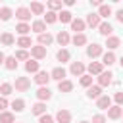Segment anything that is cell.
<instances>
[{
	"label": "cell",
	"mask_w": 123,
	"mask_h": 123,
	"mask_svg": "<svg viewBox=\"0 0 123 123\" xmlns=\"http://www.w3.org/2000/svg\"><path fill=\"white\" fill-rule=\"evenodd\" d=\"M12 15H13V13H12L10 8H0V19H2V21H8Z\"/></svg>",
	"instance_id": "cell-39"
},
{
	"label": "cell",
	"mask_w": 123,
	"mask_h": 123,
	"mask_svg": "<svg viewBox=\"0 0 123 123\" xmlns=\"http://www.w3.org/2000/svg\"><path fill=\"white\" fill-rule=\"evenodd\" d=\"M58 88H60V92H71L73 90V83L67 81V79H63V81L58 83Z\"/></svg>",
	"instance_id": "cell-20"
},
{
	"label": "cell",
	"mask_w": 123,
	"mask_h": 123,
	"mask_svg": "<svg viewBox=\"0 0 123 123\" xmlns=\"http://www.w3.org/2000/svg\"><path fill=\"white\" fill-rule=\"evenodd\" d=\"M90 4H92V6H98V8L102 6V2H100V0H90Z\"/></svg>",
	"instance_id": "cell-48"
},
{
	"label": "cell",
	"mask_w": 123,
	"mask_h": 123,
	"mask_svg": "<svg viewBox=\"0 0 123 123\" xmlns=\"http://www.w3.org/2000/svg\"><path fill=\"white\" fill-rule=\"evenodd\" d=\"M58 19H60L62 23H71V21H73V15H71V12H67V10H62V12L58 13Z\"/></svg>",
	"instance_id": "cell-22"
},
{
	"label": "cell",
	"mask_w": 123,
	"mask_h": 123,
	"mask_svg": "<svg viewBox=\"0 0 123 123\" xmlns=\"http://www.w3.org/2000/svg\"><path fill=\"white\" fill-rule=\"evenodd\" d=\"M12 90H13V86H12L10 83H2V85H0V94H2L4 98H6L8 94H12Z\"/></svg>",
	"instance_id": "cell-34"
},
{
	"label": "cell",
	"mask_w": 123,
	"mask_h": 123,
	"mask_svg": "<svg viewBox=\"0 0 123 123\" xmlns=\"http://www.w3.org/2000/svg\"><path fill=\"white\" fill-rule=\"evenodd\" d=\"M37 98H38L40 102H44V100H50V98H52V92H50V88H48V86H40V88L37 90Z\"/></svg>",
	"instance_id": "cell-9"
},
{
	"label": "cell",
	"mask_w": 123,
	"mask_h": 123,
	"mask_svg": "<svg viewBox=\"0 0 123 123\" xmlns=\"http://www.w3.org/2000/svg\"><path fill=\"white\" fill-rule=\"evenodd\" d=\"M13 58H15V60H29V52H27V50H17Z\"/></svg>",
	"instance_id": "cell-41"
},
{
	"label": "cell",
	"mask_w": 123,
	"mask_h": 123,
	"mask_svg": "<svg viewBox=\"0 0 123 123\" xmlns=\"http://www.w3.org/2000/svg\"><path fill=\"white\" fill-rule=\"evenodd\" d=\"M102 73V62H90L88 63V75H100Z\"/></svg>",
	"instance_id": "cell-12"
},
{
	"label": "cell",
	"mask_w": 123,
	"mask_h": 123,
	"mask_svg": "<svg viewBox=\"0 0 123 123\" xmlns=\"http://www.w3.org/2000/svg\"><path fill=\"white\" fill-rule=\"evenodd\" d=\"M119 44H121V40H119L117 37H108V38H106V46H108L110 50H113V48H117Z\"/></svg>",
	"instance_id": "cell-27"
},
{
	"label": "cell",
	"mask_w": 123,
	"mask_h": 123,
	"mask_svg": "<svg viewBox=\"0 0 123 123\" xmlns=\"http://www.w3.org/2000/svg\"><path fill=\"white\" fill-rule=\"evenodd\" d=\"M0 123H13V113L12 111H2L0 113Z\"/></svg>",
	"instance_id": "cell-35"
},
{
	"label": "cell",
	"mask_w": 123,
	"mask_h": 123,
	"mask_svg": "<svg viewBox=\"0 0 123 123\" xmlns=\"http://www.w3.org/2000/svg\"><path fill=\"white\" fill-rule=\"evenodd\" d=\"M25 71H29V73H38V62L29 58L27 63H25Z\"/></svg>",
	"instance_id": "cell-19"
},
{
	"label": "cell",
	"mask_w": 123,
	"mask_h": 123,
	"mask_svg": "<svg viewBox=\"0 0 123 123\" xmlns=\"http://www.w3.org/2000/svg\"><path fill=\"white\" fill-rule=\"evenodd\" d=\"M56 21H58V13H56V12H46L44 23H56Z\"/></svg>",
	"instance_id": "cell-37"
},
{
	"label": "cell",
	"mask_w": 123,
	"mask_h": 123,
	"mask_svg": "<svg viewBox=\"0 0 123 123\" xmlns=\"http://www.w3.org/2000/svg\"><path fill=\"white\" fill-rule=\"evenodd\" d=\"M31 56L35 58V60H44L46 58V48L44 46H31Z\"/></svg>",
	"instance_id": "cell-3"
},
{
	"label": "cell",
	"mask_w": 123,
	"mask_h": 123,
	"mask_svg": "<svg viewBox=\"0 0 123 123\" xmlns=\"http://www.w3.org/2000/svg\"><path fill=\"white\" fill-rule=\"evenodd\" d=\"M81 85L86 86V88L92 86V77H90V75H83V77H81Z\"/></svg>",
	"instance_id": "cell-42"
},
{
	"label": "cell",
	"mask_w": 123,
	"mask_h": 123,
	"mask_svg": "<svg viewBox=\"0 0 123 123\" xmlns=\"http://www.w3.org/2000/svg\"><path fill=\"white\" fill-rule=\"evenodd\" d=\"M92 123H106V117L104 115H94L92 117Z\"/></svg>",
	"instance_id": "cell-45"
},
{
	"label": "cell",
	"mask_w": 123,
	"mask_h": 123,
	"mask_svg": "<svg viewBox=\"0 0 123 123\" xmlns=\"http://www.w3.org/2000/svg\"><path fill=\"white\" fill-rule=\"evenodd\" d=\"M56 58H58V62H69V58H71V54L65 50V48H62V50H58V54H56Z\"/></svg>",
	"instance_id": "cell-28"
},
{
	"label": "cell",
	"mask_w": 123,
	"mask_h": 123,
	"mask_svg": "<svg viewBox=\"0 0 123 123\" xmlns=\"http://www.w3.org/2000/svg\"><path fill=\"white\" fill-rule=\"evenodd\" d=\"M52 40H54V37L50 35V33H42V35H38V44L40 46H48V44H52Z\"/></svg>",
	"instance_id": "cell-18"
},
{
	"label": "cell",
	"mask_w": 123,
	"mask_h": 123,
	"mask_svg": "<svg viewBox=\"0 0 123 123\" xmlns=\"http://www.w3.org/2000/svg\"><path fill=\"white\" fill-rule=\"evenodd\" d=\"M56 121H58V123H71V113H69L67 110H58Z\"/></svg>",
	"instance_id": "cell-7"
},
{
	"label": "cell",
	"mask_w": 123,
	"mask_h": 123,
	"mask_svg": "<svg viewBox=\"0 0 123 123\" xmlns=\"http://www.w3.org/2000/svg\"><path fill=\"white\" fill-rule=\"evenodd\" d=\"M86 56H88V58H92V60H94V58H98V56H102V46H100V44H96V42H94V44H90V46L86 48Z\"/></svg>",
	"instance_id": "cell-6"
},
{
	"label": "cell",
	"mask_w": 123,
	"mask_h": 123,
	"mask_svg": "<svg viewBox=\"0 0 123 123\" xmlns=\"http://www.w3.org/2000/svg\"><path fill=\"white\" fill-rule=\"evenodd\" d=\"M15 31H17V33H19L21 37H27V33L31 31V27H29L27 23H19V25L15 27Z\"/></svg>",
	"instance_id": "cell-36"
},
{
	"label": "cell",
	"mask_w": 123,
	"mask_h": 123,
	"mask_svg": "<svg viewBox=\"0 0 123 123\" xmlns=\"http://www.w3.org/2000/svg\"><path fill=\"white\" fill-rule=\"evenodd\" d=\"M69 33L67 31H60L58 33V42H60V46H65V44H69Z\"/></svg>",
	"instance_id": "cell-25"
},
{
	"label": "cell",
	"mask_w": 123,
	"mask_h": 123,
	"mask_svg": "<svg viewBox=\"0 0 123 123\" xmlns=\"http://www.w3.org/2000/svg\"><path fill=\"white\" fill-rule=\"evenodd\" d=\"M29 88H31V81H29L27 77H17V79H15V90L27 92Z\"/></svg>",
	"instance_id": "cell-1"
},
{
	"label": "cell",
	"mask_w": 123,
	"mask_h": 123,
	"mask_svg": "<svg viewBox=\"0 0 123 123\" xmlns=\"http://www.w3.org/2000/svg\"><path fill=\"white\" fill-rule=\"evenodd\" d=\"M102 21H100V15L98 13H88L86 15V25L88 27H98Z\"/></svg>",
	"instance_id": "cell-17"
},
{
	"label": "cell",
	"mask_w": 123,
	"mask_h": 123,
	"mask_svg": "<svg viewBox=\"0 0 123 123\" xmlns=\"http://www.w3.org/2000/svg\"><path fill=\"white\" fill-rule=\"evenodd\" d=\"M31 111H33L35 115H44V113H46V104H44V102H37V104L31 108Z\"/></svg>",
	"instance_id": "cell-21"
},
{
	"label": "cell",
	"mask_w": 123,
	"mask_h": 123,
	"mask_svg": "<svg viewBox=\"0 0 123 123\" xmlns=\"http://www.w3.org/2000/svg\"><path fill=\"white\" fill-rule=\"evenodd\" d=\"M63 2H65V6H73L75 4V0H63Z\"/></svg>",
	"instance_id": "cell-49"
},
{
	"label": "cell",
	"mask_w": 123,
	"mask_h": 123,
	"mask_svg": "<svg viewBox=\"0 0 123 123\" xmlns=\"http://www.w3.org/2000/svg\"><path fill=\"white\" fill-rule=\"evenodd\" d=\"M115 17H117V21H119V23H123V10H117Z\"/></svg>",
	"instance_id": "cell-47"
},
{
	"label": "cell",
	"mask_w": 123,
	"mask_h": 123,
	"mask_svg": "<svg viewBox=\"0 0 123 123\" xmlns=\"http://www.w3.org/2000/svg\"><path fill=\"white\" fill-rule=\"evenodd\" d=\"M38 123H54V117H52V115H48V113H44V115H40V117H38Z\"/></svg>",
	"instance_id": "cell-43"
},
{
	"label": "cell",
	"mask_w": 123,
	"mask_h": 123,
	"mask_svg": "<svg viewBox=\"0 0 123 123\" xmlns=\"http://www.w3.org/2000/svg\"><path fill=\"white\" fill-rule=\"evenodd\" d=\"M4 60H6V56H4L2 52H0V63H4Z\"/></svg>",
	"instance_id": "cell-50"
},
{
	"label": "cell",
	"mask_w": 123,
	"mask_h": 123,
	"mask_svg": "<svg viewBox=\"0 0 123 123\" xmlns=\"http://www.w3.org/2000/svg\"><path fill=\"white\" fill-rule=\"evenodd\" d=\"M48 8H50V12L62 10V0H50V2H48Z\"/></svg>",
	"instance_id": "cell-40"
},
{
	"label": "cell",
	"mask_w": 123,
	"mask_h": 123,
	"mask_svg": "<svg viewBox=\"0 0 123 123\" xmlns=\"http://www.w3.org/2000/svg\"><path fill=\"white\" fill-rule=\"evenodd\" d=\"M29 12H31V13H35V15H40V13L44 12V6H42L40 2H31V8H29Z\"/></svg>",
	"instance_id": "cell-24"
},
{
	"label": "cell",
	"mask_w": 123,
	"mask_h": 123,
	"mask_svg": "<svg viewBox=\"0 0 123 123\" xmlns=\"http://www.w3.org/2000/svg\"><path fill=\"white\" fill-rule=\"evenodd\" d=\"M96 106H98L100 110H110V108H111V98H110V96H100V98L96 100Z\"/></svg>",
	"instance_id": "cell-15"
},
{
	"label": "cell",
	"mask_w": 123,
	"mask_h": 123,
	"mask_svg": "<svg viewBox=\"0 0 123 123\" xmlns=\"http://www.w3.org/2000/svg\"><path fill=\"white\" fill-rule=\"evenodd\" d=\"M111 77H113L111 71H102V73L98 75V86H108V85L111 83Z\"/></svg>",
	"instance_id": "cell-5"
},
{
	"label": "cell",
	"mask_w": 123,
	"mask_h": 123,
	"mask_svg": "<svg viewBox=\"0 0 123 123\" xmlns=\"http://www.w3.org/2000/svg\"><path fill=\"white\" fill-rule=\"evenodd\" d=\"M6 108H8V100H6L4 96H2V98H0V113H2V111H4Z\"/></svg>",
	"instance_id": "cell-46"
},
{
	"label": "cell",
	"mask_w": 123,
	"mask_h": 123,
	"mask_svg": "<svg viewBox=\"0 0 123 123\" xmlns=\"http://www.w3.org/2000/svg\"><path fill=\"white\" fill-rule=\"evenodd\" d=\"M98 31H100V35H104V37L108 38V37H111V33H113V27H111L108 21H104V23H100V25H98Z\"/></svg>",
	"instance_id": "cell-11"
},
{
	"label": "cell",
	"mask_w": 123,
	"mask_h": 123,
	"mask_svg": "<svg viewBox=\"0 0 123 123\" xmlns=\"http://www.w3.org/2000/svg\"><path fill=\"white\" fill-rule=\"evenodd\" d=\"M50 79H54V81H63L65 79V69L63 67H54L52 69V73H50Z\"/></svg>",
	"instance_id": "cell-8"
},
{
	"label": "cell",
	"mask_w": 123,
	"mask_h": 123,
	"mask_svg": "<svg viewBox=\"0 0 123 123\" xmlns=\"http://www.w3.org/2000/svg\"><path fill=\"white\" fill-rule=\"evenodd\" d=\"M121 115H123L121 106H111V108L108 110V117H110V119H119Z\"/></svg>",
	"instance_id": "cell-16"
},
{
	"label": "cell",
	"mask_w": 123,
	"mask_h": 123,
	"mask_svg": "<svg viewBox=\"0 0 123 123\" xmlns=\"http://www.w3.org/2000/svg\"><path fill=\"white\" fill-rule=\"evenodd\" d=\"M12 108H13L15 111H23V110H25V102H23L21 98H17V100L12 102Z\"/></svg>",
	"instance_id": "cell-38"
},
{
	"label": "cell",
	"mask_w": 123,
	"mask_h": 123,
	"mask_svg": "<svg viewBox=\"0 0 123 123\" xmlns=\"http://www.w3.org/2000/svg\"><path fill=\"white\" fill-rule=\"evenodd\" d=\"M31 29H33L35 33H38V35H42V33L46 31V23H44V21H35Z\"/></svg>",
	"instance_id": "cell-31"
},
{
	"label": "cell",
	"mask_w": 123,
	"mask_h": 123,
	"mask_svg": "<svg viewBox=\"0 0 123 123\" xmlns=\"http://www.w3.org/2000/svg\"><path fill=\"white\" fill-rule=\"evenodd\" d=\"M98 15H100V19H102V17H110V15H111V8H110L108 4H102L100 10H98Z\"/></svg>",
	"instance_id": "cell-30"
},
{
	"label": "cell",
	"mask_w": 123,
	"mask_h": 123,
	"mask_svg": "<svg viewBox=\"0 0 123 123\" xmlns=\"http://www.w3.org/2000/svg\"><path fill=\"white\" fill-rule=\"evenodd\" d=\"M17 46H21V50L31 48V38H29V37H19V38H17Z\"/></svg>",
	"instance_id": "cell-33"
},
{
	"label": "cell",
	"mask_w": 123,
	"mask_h": 123,
	"mask_svg": "<svg viewBox=\"0 0 123 123\" xmlns=\"http://www.w3.org/2000/svg\"><path fill=\"white\" fill-rule=\"evenodd\" d=\"M113 100H115V104H117V106H123V92H115Z\"/></svg>",
	"instance_id": "cell-44"
},
{
	"label": "cell",
	"mask_w": 123,
	"mask_h": 123,
	"mask_svg": "<svg viewBox=\"0 0 123 123\" xmlns=\"http://www.w3.org/2000/svg\"><path fill=\"white\" fill-rule=\"evenodd\" d=\"M119 63H121V67H123V56H121V60H119Z\"/></svg>",
	"instance_id": "cell-51"
},
{
	"label": "cell",
	"mask_w": 123,
	"mask_h": 123,
	"mask_svg": "<svg viewBox=\"0 0 123 123\" xmlns=\"http://www.w3.org/2000/svg\"><path fill=\"white\" fill-rule=\"evenodd\" d=\"M0 42H2L4 46H12V44L15 42V38H13V35H12V33H4V35L0 37Z\"/></svg>",
	"instance_id": "cell-26"
},
{
	"label": "cell",
	"mask_w": 123,
	"mask_h": 123,
	"mask_svg": "<svg viewBox=\"0 0 123 123\" xmlns=\"http://www.w3.org/2000/svg\"><path fill=\"white\" fill-rule=\"evenodd\" d=\"M85 27H86V23H85L83 19H73V21H71V29L75 31V35H81V33L85 31Z\"/></svg>",
	"instance_id": "cell-10"
},
{
	"label": "cell",
	"mask_w": 123,
	"mask_h": 123,
	"mask_svg": "<svg viewBox=\"0 0 123 123\" xmlns=\"http://www.w3.org/2000/svg\"><path fill=\"white\" fill-rule=\"evenodd\" d=\"M15 17H17L21 23L29 21V19H31V12H29V8H23V6L17 8V10H15Z\"/></svg>",
	"instance_id": "cell-2"
},
{
	"label": "cell",
	"mask_w": 123,
	"mask_h": 123,
	"mask_svg": "<svg viewBox=\"0 0 123 123\" xmlns=\"http://www.w3.org/2000/svg\"><path fill=\"white\" fill-rule=\"evenodd\" d=\"M115 63V54L113 52H106L102 56V65H113Z\"/></svg>",
	"instance_id": "cell-23"
},
{
	"label": "cell",
	"mask_w": 123,
	"mask_h": 123,
	"mask_svg": "<svg viewBox=\"0 0 123 123\" xmlns=\"http://www.w3.org/2000/svg\"><path fill=\"white\" fill-rule=\"evenodd\" d=\"M69 71H71V75H75V77H83V75H85V65H83L81 62H71Z\"/></svg>",
	"instance_id": "cell-4"
},
{
	"label": "cell",
	"mask_w": 123,
	"mask_h": 123,
	"mask_svg": "<svg viewBox=\"0 0 123 123\" xmlns=\"http://www.w3.org/2000/svg\"><path fill=\"white\" fill-rule=\"evenodd\" d=\"M48 81H50V73H46V71H38L37 77H35V83L40 85V86H44Z\"/></svg>",
	"instance_id": "cell-13"
},
{
	"label": "cell",
	"mask_w": 123,
	"mask_h": 123,
	"mask_svg": "<svg viewBox=\"0 0 123 123\" xmlns=\"http://www.w3.org/2000/svg\"><path fill=\"white\" fill-rule=\"evenodd\" d=\"M4 65H6V69H10V71L17 69V62H15V58H13V56H8V58L4 60Z\"/></svg>",
	"instance_id": "cell-29"
},
{
	"label": "cell",
	"mask_w": 123,
	"mask_h": 123,
	"mask_svg": "<svg viewBox=\"0 0 123 123\" xmlns=\"http://www.w3.org/2000/svg\"><path fill=\"white\" fill-rule=\"evenodd\" d=\"M71 42L75 44V46H83V44H86V37L81 33V35H75L73 38H71Z\"/></svg>",
	"instance_id": "cell-32"
},
{
	"label": "cell",
	"mask_w": 123,
	"mask_h": 123,
	"mask_svg": "<svg viewBox=\"0 0 123 123\" xmlns=\"http://www.w3.org/2000/svg\"><path fill=\"white\" fill-rule=\"evenodd\" d=\"M86 96L88 98H100L102 96V86H98V85H92V86H88V90H86Z\"/></svg>",
	"instance_id": "cell-14"
},
{
	"label": "cell",
	"mask_w": 123,
	"mask_h": 123,
	"mask_svg": "<svg viewBox=\"0 0 123 123\" xmlns=\"http://www.w3.org/2000/svg\"><path fill=\"white\" fill-rule=\"evenodd\" d=\"M79 123H88V121H79Z\"/></svg>",
	"instance_id": "cell-52"
}]
</instances>
